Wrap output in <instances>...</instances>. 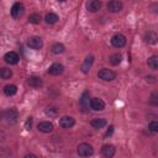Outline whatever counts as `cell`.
Masks as SVG:
<instances>
[{
  "label": "cell",
  "mask_w": 158,
  "mask_h": 158,
  "mask_svg": "<svg viewBox=\"0 0 158 158\" xmlns=\"http://www.w3.org/2000/svg\"><path fill=\"white\" fill-rule=\"evenodd\" d=\"M4 118L9 125H15L19 120V112L15 107H10L4 111Z\"/></svg>",
  "instance_id": "cell-1"
},
{
  "label": "cell",
  "mask_w": 158,
  "mask_h": 158,
  "mask_svg": "<svg viewBox=\"0 0 158 158\" xmlns=\"http://www.w3.org/2000/svg\"><path fill=\"white\" fill-rule=\"evenodd\" d=\"M98 77L104 80V81H112L116 79V73L111 69H107V68H102L98 72Z\"/></svg>",
  "instance_id": "cell-2"
},
{
  "label": "cell",
  "mask_w": 158,
  "mask_h": 158,
  "mask_svg": "<svg viewBox=\"0 0 158 158\" xmlns=\"http://www.w3.org/2000/svg\"><path fill=\"white\" fill-rule=\"evenodd\" d=\"M77 153H78L80 157H90V156H93V153H94V148H93L91 144L84 142V143H80V144L78 146Z\"/></svg>",
  "instance_id": "cell-3"
},
{
  "label": "cell",
  "mask_w": 158,
  "mask_h": 158,
  "mask_svg": "<svg viewBox=\"0 0 158 158\" xmlns=\"http://www.w3.org/2000/svg\"><path fill=\"white\" fill-rule=\"evenodd\" d=\"M90 101H91V99H90V93H89V91H84V93L81 94L80 99H79V106H80L81 111L86 112V111L89 110V107H90Z\"/></svg>",
  "instance_id": "cell-4"
},
{
  "label": "cell",
  "mask_w": 158,
  "mask_h": 158,
  "mask_svg": "<svg viewBox=\"0 0 158 158\" xmlns=\"http://www.w3.org/2000/svg\"><path fill=\"white\" fill-rule=\"evenodd\" d=\"M111 44L115 47V48H122L125 44H126V37L122 35V33H116L111 37Z\"/></svg>",
  "instance_id": "cell-5"
},
{
  "label": "cell",
  "mask_w": 158,
  "mask_h": 158,
  "mask_svg": "<svg viewBox=\"0 0 158 158\" xmlns=\"http://www.w3.org/2000/svg\"><path fill=\"white\" fill-rule=\"evenodd\" d=\"M107 11L109 12H112V14H116V12H120L121 10H122V7H123V4H122V1H120V0H110L109 2H107Z\"/></svg>",
  "instance_id": "cell-6"
},
{
  "label": "cell",
  "mask_w": 158,
  "mask_h": 158,
  "mask_svg": "<svg viewBox=\"0 0 158 158\" xmlns=\"http://www.w3.org/2000/svg\"><path fill=\"white\" fill-rule=\"evenodd\" d=\"M23 11H25V7H23V5H22L21 2H15V4L11 6V10H10L11 16H12L14 19L21 17L22 14H23Z\"/></svg>",
  "instance_id": "cell-7"
},
{
  "label": "cell",
  "mask_w": 158,
  "mask_h": 158,
  "mask_svg": "<svg viewBox=\"0 0 158 158\" xmlns=\"http://www.w3.org/2000/svg\"><path fill=\"white\" fill-rule=\"evenodd\" d=\"M27 46H28L30 48H32V49H40V48L43 46V41H42V38L38 37V36H33V37L28 38Z\"/></svg>",
  "instance_id": "cell-8"
},
{
  "label": "cell",
  "mask_w": 158,
  "mask_h": 158,
  "mask_svg": "<svg viewBox=\"0 0 158 158\" xmlns=\"http://www.w3.org/2000/svg\"><path fill=\"white\" fill-rule=\"evenodd\" d=\"M90 109H93L94 111H101V110L105 109V102L100 98H91Z\"/></svg>",
  "instance_id": "cell-9"
},
{
  "label": "cell",
  "mask_w": 158,
  "mask_h": 158,
  "mask_svg": "<svg viewBox=\"0 0 158 158\" xmlns=\"http://www.w3.org/2000/svg\"><path fill=\"white\" fill-rule=\"evenodd\" d=\"M102 6L101 0H88L86 2V10L90 12H98Z\"/></svg>",
  "instance_id": "cell-10"
},
{
  "label": "cell",
  "mask_w": 158,
  "mask_h": 158,
  "mask_svg": "<svg viewBox=\"0 0 158 158\" xmlns=\"http://www.w3.org/2000/svg\"><path fill=\"white\" fill-rule=\"evenodd\" d=\"M4 59H5V62H6L7 64H17L19 60H20V57H19V54H17L16 52L10 51V52L5 53Z\"/></svg>",
  "instance_id": "cell-11"
},
{
  "label": "cell",
  "mask_w": 158,
  "mask_h": 158,
  "mask_svg": "<svg viewBox=\"0 0 158 158\" xmlns=\"http://www.w3.org/2000/svg\"><path fill=\"white\" fill-rule=\"evenodd\" d=\"M93 63H94V56H93V54L86 56L85 59H84V62H83V64H81V72H83L84 74L89 73V70H90Z\"/></svg>",
  "instance_id": "cell-12"
},
{
  "label": "cell",
  "mask_w": 158,
  "mask_h": 158,
  "mask_svg": "<svg viewBox=\"0 0 158 158\" xmlns=\"http://www.w3.org/2000/svg\"><path fill=\"white\" fill-rule=\"evenodd\" d=\"M116 153V148L112 144H104L101 148V154L106 158H112Z\"/></svg>",
  "instance_id": "cell-13"
},
{
  "label": "cell",
  "mask_w": 158,
  "mask_h": 158,
  "mask_svg": "<svg viewBox=\"0 0 158 158\" xmlns=\"http://www.w3.org/2000/svg\"><path fill=\"white\" fill-rule=\"evenodd\" d=\"M74 123H75V121L72 116H63L59 118V126L63 128H70L74 126Z\"/></svg>",
  "instance_id": "cell-14"
},
{
  "label": "cell",
  "mask_w": 158,
  "mask_h": 158,
  "mask_svg": "<svg viewBox=\"0 0 158 158\" xmlns=\"http://www.w3.org/2000/svg\"><path fill=\"white\" fill-rule=\"evenodd\" d=\"M64 72V67H63V64H60V63H53L49 68H48V74H51V75H59V74H62Z\"/></svg>",
  "instance_id": "cell-15"
},
{
  "label": "cell",
  "mask_w": 158,
  "mask_h": 158,
  "mask_svg": "<svg viewBox=\"0 0 158 158\" xmlns=\"http://www.w3.org/2000/svg\"><path fill=\"white\" fill-rule=\"evenodd\" d=\"M37 128H38V131H41L43 133H49L53 131V123L49 121H41L37 125Z\"/></svg>",
  "instance_id": "cell-16"
},
{
  "label": "cell",
  "mask_w": 158,
  "mask_h": 158,
  "mask_svg": "<svg viewBox=\"0 0 158 158\" xmlns=\"http://www.w3.org/2000/svg\"><path fill=\"white\" fill-rule=\"evenodd\" d=\"M143 38H144V42L148 43V44H156V43H158V35L154 31L146 32V35H144Z\"/></svg>",
  "instance_id": "cell-17"
},
{
  "label": "cell",
  "mask_w": 158,
  "mask_h": 158,
  "mask_svg": "<svg viewBox=\"0 0 158 158\" xmlns=\"http://www.w3.org/2000/svg\"><path fill=\"white\" fill-rule=\"evenodd\" d=\"M27 84H28L30 86H32V88H41L42 84H43V81H42V79H41L40 77L32 75V77H30V78L27 79Z\"/></svg>",
  "instance_id": "cell-18"
},
{
  "label": "cell",
  "mask_w": 158,
  "mask_h": 158,
  "mask_svg": "<svg viewBox=\"0 0 158 158\" xmlns=\"http://www.w3.org/2000/svg\"><path fill=\"white\" fill-rule=\"evenodd\" d=\"M90 125H91L94 128L99 130V128H102V127H105V126H106V120H105V118H102V117H95V118H93V120H91Z\"/></svg>",
  "instance_id": "cell-19"
},
{
  "label": "cell",
  "mask_w": 158,
  "mask_h": 158,
  "mask_svg": "<svg viewBox=\"0 0 158 158\" xmlns=\"http://www.w3.org/2000/svg\"><path fill=\"white\" fill-rule=\"evenodd\" d=\"M17 93V86L15 84H7L4 86V94L6 96H12Z\"/></svg>",
  "instance_id": "cell-20"
},
{
  "label": "cell",
  "mask_w": 158,
  "mask_h": 158,
  "mask_svg": "<svg viewBox=\"0 0 158 158\" xmlns=\"http://www.w3.org/2000/svg\"><path fill=\"white\" fill-rule=\"evenodd\" d=\"M58 20H59V17H58V15L54 14V12H48V14H46V16H44V21H46L48 25H53V23H56Z\"/></svg>",
  "instance_id": "cell-21"
},
{
  "label": "cell",
  "mask_w": 158,
  "mask_h": 158,
  "mask_svg": "<svg viewBox=\"0 0 158 158\" xmlns=\"http://www.w3.org/2000/svg\"><path fill=\"white\" fill-rule=\"evenodd\" d=\"M147 64L151 69H154V70H158V56H152L148 58L147 60Z\"/></svg>",
  "instance_id": "cell-22"
},
{
  "label": "cell",
  "mask_w": 158,
  "mask_h": 158,
  "mask_svg": "<svg viewBox=\"0 0 158 158\" xmlns=\"http://www.w3.org/2000/svg\"><path fill=\"white\" fill-rule=\"evenodd\" d=\"M51 51H52L53 54H60V53H63V52L65 51V47H64L63 43H54V44L52 46Z\"/></svg>",
  "instance_id": "cell-23"
},
{
  "label": "cell",
  "mask_w": 158,
  "mask_h": 158,
  "mask_svg": "<svg viewBox=\"0 0 158 158\" xmlns=\"http://www.w3.org/2000/svg\"><path fill=\"white\" fill-rule=\"evenodd\" d=\"M109 60H110V63H111L112 65H118V64L121 63V60H122V56H121L120 53H114V54L110 56Z\"/></svg>",
  "instance_id": "cell-24"
},
{
  "label": "cell",
  "mask_w": 158,
  "mask_h": 158,
  "mask_svg": "<svg viewBox=\"0 0 158 158\" xmlns=\"http://www.w3.org/2000/svg\"><path fill=\"white\" fill-rule=\"evenodd\" d=\"M11 75H12L11 69H9V68H1V70H0V77H1V79L7 80V79L11 78Z\"/></svg>",
  "instance_id": "cell-25"
},
{
  "label": "cell",
  "mask_w": 158,
  "mask_h": 158,
  "mask_svg": "<svg viewBox=\"0 0 158 158\" xmlns=\"http://www.w3.org/2000/svg\"><path fill=\"white\" fill-rule=\"evenodd\" d=\"M41 15L40 14H31L30 17H28V21L30 23H33V25H38L41 22Z\"/></svg>",
  "instance_id": "cell-26"
},
{
  "label": "cell",
  "mask_w": 158,
  "mask_h": 158,
  "mask_svg": "<svg viewBox=\"0 0 158 158\" xmlns=\"http://www.w3.org/2000/svg\"><path fill=\"white\" fill-rule=\"evenodd\" d=\"M148 130L153 133H158V121H151L148 123Z\"/></svg>",
  "instance_id": "cell-27"
},
{
  "label": "cell",
  "mask_w": 158,
  "mask_h": 158,
  "mask_svg": "<svg viewBox=\"0 0 158 158\" xmlns=\"http://www.w3.org/2000/svg\"><path fill=\"white\" fill-rule=\"evenodd\" d=\"M149 104H151V105H154V106H158V93H153V94L151 95Z\"/></svg>",
  "instance_id": "cell-28"
},
{
  "label": "cell",
  "mask_w": 158,
  "mask_h": 158,
  "mask_svg": "<svg viewBox=\"0 0 158 158\" xmlns=\"http://www.w3.org/2000/svg\"><path fill=\"white\" fill-rule=\"evenodd\" d=\"M46 115L49 116V117L56 116V115H57V109H54V107H48V109H46Z\"/></svg>",
  "instance_id": "cell-29"
},
{
  "label": "cell",
  "mask_w": 158,
  "mask_h": 158,
  "mask_svg": "<svg viewBox=\"0 0 158 158\" xmlns=\"http://www.w3.org/2000/svg\"><path fill=\"white\" fill-rule=\"evenodd\" d=\"M32 121H33V118H32L31 116H30V117H27V120H26V122H25V128H26V130H31Z\"/></svg>",
  "instance_id": "cell-30"
},
{
  "label": "cell",
  "mask_w": 158,
  "mask_h": 158,
  "mask_svg": "<svg viewBox=\"0 0 158 158\" xmlns=\"http://www.w3.org/2000/svg\"><path fill=\"white\" fill-rule=\"evenodd\" d=\"M146 81H148V83H152V84H153V83H156V81H157V78H156L154 75H147V77H146Z\"/></svg>",
  "instance_id": "cell-31"
},
{
  "label": "cell",
  "mask_w": 158,
  "mask_h": 158,
  "mask_svg": "<svg viewBox=\"0 0 158 158\" xmlns=\"http://www.w3.org/2000/svg\"><path fill=\"white\" fill-rule=\"evenodd\" d=\"M112 132H114V126H110V127H109V130H107V131H106V133H105V137L110 136Z\"/></svg>",
  "instance_id": "cell-32"
},
{
  "label": "cell",
  "mask_w": 158,
  "mask_h": 158,
  "mask_svg": "<svg viewBox=\"0 0 158 158\" xmlns=\"http://www.w3.org/2000/svg\"><path fill=\"white\" fill-rule=\"evenodd\" d=\"M27 157H36V156H35V154H26L25 158H27Z\"/></svg>",
  "instance_id": "cell-33"
},
{
  "label": "cell",
  "mask_w": 158,
  "mask_h": 158,
  "mask_svg": "<svg viewBox=\"0 0 158 158\" xmlns=\"http://www.w3.org/2000/svg\"><path fill=\"white\" fill-rule=\"evenodd\" d=\"M58 1H60V2H63V1H65V0H58Z\"/></svg>",
  "instance_id": "cell-34"
}]
</instances>
